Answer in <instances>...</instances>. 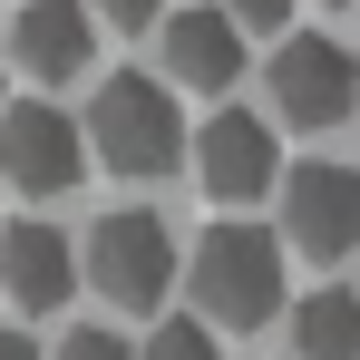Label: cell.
Returning <instances> with one entry per match:
<instances>
[{
	"mask_svg": "<svg viewBox=\"0 0 360 360\" xmlns=\"http://www.w3.org/2000/svg\"><path fill=\"white\" fill-rule=\"evenodd\" d=\"M78 146L127 185H156L185 166V117H176V88L166 78H146V68H117V78H98V98H88V117H78Z\"/></svg>",
	"mask_w": 360,
	"mask_h": 360,
	"instance_id": "1",
	"label": "cell"
},
{
	"mask_svg": "<svg viewBox=\"0 0 360 360\" xmlns=\"http://www.w3.org/2000/svg\"><path fill=\"white\" fill-rule=\"evenodd\" d=\"M185 292L205 311V331H253L283 311V234L263 224H205V243L185 253Z\"/></svg>",
	"mask_w": 360,
	"mask_h": 360,
	"instance_id": "2",
	"label": "cell"
},
{
	"mask_svg": "<svg viewBox=\"0 0 360 360\" xmlns=\"http://www.w3.org/2000/svg\"><path fill=\"white\" fill-rule=\"evenodd\" d=\"M78 273H88V292H108L117 311H156V302L176 292V234H166V214H146V205L98 214Z\"/></svg>",
	"mask_w": 360,
	"mask_h": 360,
	"instance_id": "3",
	"label": "cell"
},
{
	"mask_svg": "<svg viewBox=\"0 0 360 360\" xmlns=\"http://www.w3.org/2000/svg\"><path fill=\"white\" fill-rule=\"evenodd\" d=\"M0 176L20 185V195H68V185L88 176V146H78V117H59L49 98H10L0 108Z\"/></svg>",
	"mask_w": 360,
	"mask_h": 360,
	"instance_id": "4",
	"label": "cell"
},
{
	"mask_svg": "<svg viewBox=\"0 0 360 360\" xmlns=\"http://www.w3.org/2000/svg\"><path fill=\"white\" fill-rule=\"evenodd\" d=\"M360 98V68L341 39H321V30H292V39H273V108L292 127H341Z\"/></svg>",
	"mask_w": 360,
	"mask_h": 360,
	"instance_id": "5",
	"label": "cell"
},
{
	"mask_svg": "<svg viewBox=\"0 0 360 360\" xmlns=\"http://www.w3.org/2000/svg\"><path fill=\"white\" fill-rule=\"evenodd\" d=\"M283 234H292L311 263H341L360 243V176L331 166V156L292 166V176H283Z\"/></svg>",
	"mask_w": 360,
	"mask_h": 360,
	"instance_id": "6",
	"label": "cell"
},
{
	"mask_svg": "<svg viewBox=\"0 0 360 360\" xmlns=\"http://www.w3.org/2000/svg\"><path fill=\"white\" fill-rule=\"evenodd\" d=\"M195 176H205V195H224V205H253L263 185L283 176L273 166V127L253 117V108H214L205 136H195Z\"/></svg>",
	"mask_w": 360,
	"mask_h": 360,
	"instance_id": "7",
	"label": "cell"
},
{
	"mask_svg": "<svg viewBox=\"0 0 360 360\" xmlns=\"http://www.w3.org/2000/svg\"><path fill=\"white\" fill-rule=\"evenodd\" d=\"M0 292L20 302V311H59L78 292V253H68L59 224H39V214H20L10 234H0Z\"/></svg>",
	"mask_w": 360,
	"mask_h": 360,
	"instance_id": "8",
	"label": "cell"
},
{
	"mask_svg": "<svg viewBox=\"0 0 360 360\" xmlns=\"http://www.w3.org/2000/svg\"><path fill=\"white\" fill-rule=\"evenodd\" d=\"M0 59H20L30 78L59 88V78H78V68L98 59V20H88L78 0H30V10L10 20V49H0Z\"/></svg>",
	"mask_w": 360,
	"mask_h": 360,
	"instance_id": "9",
	"label": "cell"
},
{
	"mask_svg": "<svg viewBox=\"0 0 360 360\" xmlns=\"http://www.w3.org/2000/svg\"><path fill=\"white\" fill-rule=\"evenodd\" d=\"M156 39H166V68H176L185 88H234L243 78V39H234L224 10H166Z\"/></svg>",
	"mask_w": 360,
	"mask_h": 360,
	"instance_id": "10",
	"label": "cell"
},
{
	"mask_svg": "<svg viewBox=\"0 0 360 360\" xmlns=\"http://www.w3.org/2000/svg\"><path fill=\"white\" fill-rule=\"evenodd\" d=\"M292 351H302V360H360V302L341 292V283L302 292V311H292Z\"/></svg>",
	"mask_w": 360,
	"mask_h": 360,
	"instance_id": "11",
	"label": "cell"
},
{
	"mask_svg": "<svg viewBox=\"0 0 360 360\" xmlns=\"http://www.w3.org/2000/svg\"><path fill=\"white\" fill-rule=\"evenodd\" d=\"M136 360H224V351H214V331H205V321H156Z\"/></svg>",
	"mask_w": 360,
	"mask_h": 360,
	"instance_id": "12",
	"label": "cell"
},
{
	"mask_svg": "<svg viewBox=\"0 0 360 360\" xmlns=\"http://www.w3.org/2000/svg\"><path fill=\"white\" fill-rule=\"evenodd\" d=\"M234 39H292V0H234Z\"/></svg>",
	"mask_w": 360,
	"mask_h": 360,
	"instance_id": "13",
	"label": "cell"
},
{
	"mask_svg": "<svg viewBox=\"0 0 360 360\" xmlns=\"http://www.w3.org/2000/svg\"><path fill=\"white\" fill-rule=\"evenodd\" d=\"M88 20H117V30H156L166 20V0H78Z\"/></svg>",
	"mask_w": 360,
	"mask_h": 360,
	"instance_id": "14",
	"label": "cell"
},
{
	"mask_svg": "<svg viewBox=\"0 0 360 360\" xmlns=\"http://www.w3.org/2000/svg\"><path fill=\"white\" fill-rule=\"evenodd\" d=\"M59 360H136V351H127L117 331H98V321H88V331H68V341H59Z\"/></svg>",
	"mask_w": 360,
	"mask_h": 360,
	"instance_id": "15",
	"label": "cell"
},
{
	"mask_svg": "<svg viewBox=\"0 0 360 360\" xmlns=\"http://www.w3.org/2000/svg\"><path fill=\"white\" fill-rule=\"evenodd\" d=\"M0 360H39V341L30 331H0Z\"/></svg>",
	"mask_w": 360,
	"mask_h": 360,
	"instance_id": "16",
	"label": "cell"
},
{
	"mask_svg": "<svg viewBox=\"0 0 360 360\" xmlns=\"http://www.w3.org/2000/svg\"><path fill=\"white\" fill-rule=\"evenodd\" d=\"M0 108H10V59H0Z\"/></svg>",
	"mask_w": 360,
	"mask_h": 360,
	"instance_id": "17",
	"label": "cell"
}]
</instances>
